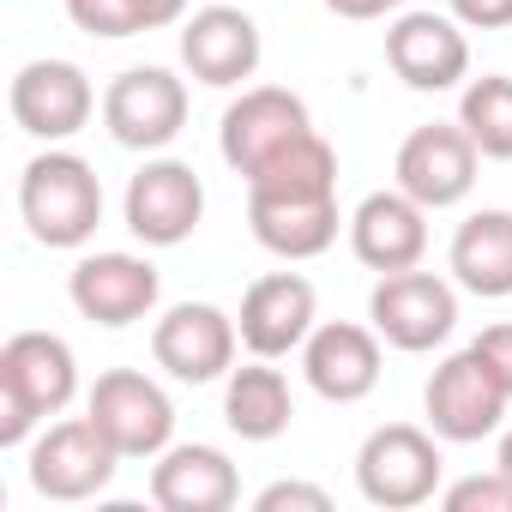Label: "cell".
Returning a JSON list of instances; mask_svg holds the SVG:
<instances>
[{
	"instance_id": "cell-16",
	"label": "cell",
	"mask_w": 512,
	"mask_h": 512,
	"mask_svg": "<svg viewBox=\"0 0 512 512\" xmlns=\"http://www.w3.org/2000/svg\"><path fill=\"white\" fill-rule=\"evenodd\" d=\"M314 320H320V302H314V284L302 272H266V278H253L247 296H241V314H235L241 344L253 356H266V362L302 350L308 332H314Z\"/></svg>"
},
{
	"instance_id": "cell-3",
	"label": "cell",
	"mask_w": 512,
	"mask_h": 512,
	"mask_svg": "<svg viewBox=\"0 0 512 512\" xmlns=\"http://www.w3.org/2000/svg\"><path fill=\"white\" fill-rule=\"evenodd\" d=\"M19 217L43 247H85L103 223V181L79 151H43L19 175Z\"/></svg>"
},
{
	"instance_id": "cell-10",
	"label": "cell",
	"mask_w": 512,
	"mask_h": 512,
	"mask_svg": "<svg viewBox=\"0 0 512 512\" xmlns=\"http://www.w3.org/2000/svg\"><path fill=\"white\" fill-rule=\"evenodd\" d=\"M506 386L488 374V362L476 350H458L434 368L428 392H422V410H428V428L446 440V446H476L500 428L506 416Z\"/></svg>"
},
{
	"instance_id": "cell-27",
	"label": "cell",
	"mask_w": 512,
	"mask_h": 512,
	"mask_svg": "<svg viewBox=\"0 0 512 512\" xmlns=\"http://www.w3.org/2000/svg\"><path fill=\"white\" fill-rule=\"evenodd\" d=\"M482 362H488V374L506 386V398H512V320H500V326H488L476 344H470Z\"/></svg>"
},
{
	"instance_id": "cell-31",
	"label": "cell",
	"mask_w": 512,
	"mask_h": 512,
	"mask_svg": "<svg viewBox=\"0 0 512 512\" xmlns=\"http://www.w3.org/2000/svg\"><path fill=\"white\" fill-rule=\"evenodd\" d=\"M494 470H500V476H512V428H506V434H500V446H494Z\"/></svg>"
},
{
	"instance_id": "cell-7",
	"label": "cell",
	"mask_w": 512,
	"mask_h": 512,
	"mask_svg": "<svg viewBox=\"0 0 512 512\" xmlns=\"http://www.w3.org/2000/svg\"><path fill=\"white\" fill-rule=\"evenodd\" d=\"M308 133H314V115H308V103L296 91H284V85H253V91H241L223 109L217 145H223V163L247 181L253 169H266L278 151H290Z\"/></svg>"
},
{
	"instance_id": "cell-20",
	"label": "cell",
	"mask_w": 512,
	"mask_h": 512,
	"mask_svg": "<svg viewBox=\"0 0 512 512\" xmlns=\"http://www.w3.org/2000/svg\"><path fill=\"white\" fill-rule=\"evenodd\" d=\"M350 253L380 278L422 266V253H428V205H416L404 187L368 193L350 211Z\"/></svg>"
},
{
	"instance_id": "cell-8",
	"label": "cell",
	"mask_w": 512,
	"mask_h": 512,
	"mask_svg": "<svg viewBox=\"0 0 512 512\" xmlns=\"http://www.w3.org/2000/svg\"><path fill=\"white\" fill-rule=\"evenodd\" d=\"M103 127L121 151H163L187 127V85L169 67H127L103 91Z\"/></svg>"
},
{
	"instance_id": "cell-9",
	"label": "cell",
	"mask_w": 512,
	"mask_h": 512,
	"mask_svg": "<svg viewBox=\"0 0 512 512\" xmlns=\"http://www.w3.org/2000/svg\"><path fill=\"white\" fill-rule=\"evenodd\" d=\"M85 416L115 440L121 458H157L169 452L175 440V404L157 380H145L139 368H109L97 374L91 398H85Z\"/></svg>"
},
{
	"instance_id": "cell-28",
	"label": "cell",
	"mask_w": 512,
	"mask_h": 512,
	"mask_svg": "<svg viewBox=\"0 0 512 512\" xmlns=\"http://www.w3.org/2000/svg\"><path fill=\"white\" fill-rule=\"evenodd\" d=\"M452 19L470 31H506L512 25V0H452Z\"/></svg>"
},
{
	"instance_id": "cell-25",
	"label": "cell",
	"mask_w": 512,
	"mask_h": 512,
	"mask_svg": "<svg viewBox=\"0 0 512 512\" xmlns=\"http://www.w3.org/2000/svg\"><path fill=\"white\" fill-rule=\"evenodd\" d=\"M446 512H512V476L488 470V476H464L452 488H440Z\"/></svg>"
},
{
	"instance_id": "cell-14",
	"label": "cell",
	"mask_w": 512,
	"mask_h": 512,
	"mask_svg": "<svg viewBox=\"0 0 512 512\" xmlns=\"http://www.w3.org/2000/svg\"><path fill=\"white\" fill-rule=\"evenodd\" d=\"M7 109H13L19 133H31L43 145H61L97 115V91H91L85 67H73V61H25L13 73Z\"/></svg>"
},
{
	"instance_id": "cell-23",
	"label": "cell",
	"mask_w": 512,
	"mask_h": 512,
	"mask_svg": "<svg viewBox=\"0 0 512 512\" xmlns=\"http://www.w3.org/2000/svg\"><path fill=\"white\" fill-rule=\"evenodd\" d=\"M296 416V398H290V380L284 368H272L266 356H253V368H229V386H223V422L253 440V446H266L290 428Z\"/></svg>"
},
{
	"instance_id": "cell-22",
	"label": "cell",
	"mask_w": 512,
	"mask_h": 512,
	"mask_svg": "<svg viewBox=\"0 0 512 512\" xmlns=\"http://www.w3.org/2000/svg\"><path fill=\"white\" fill-rule=\"evenodd\" d=\"M452 284L482 296V302H506L512 296V211H470L446 247Z\"/></svg>"
},
{
	"instance_id": "cell-5",
	"label": "cell",
	"mask_w": 512,
	"mask_h": 512,
	"mask_svg": "<svg viewBox=\"0 0 512 512\" xmlns=\"http://www.w3.org/2000/svg\"><path fill=\"white\" fill-rule=\"evenodd\" d=\"M115 470H121V452L91 416L49 422L31 440V464H25V476L43 500H97L115 482Z\"/></svg>"
},
{
	"instance_id": "cell-11",
	"label": "cell",
	"mask_w": 512,
	"mask_h": 512,
	"mask_svg": "<svg viewBox=\"0 0 512 512\" xmlns=\"http://www.w3.org/2000/svg\"><path fill=\"white\" fill-rule=\"evenodd\" d=\"M476 163H482V151H476V139H470L458 121H428V127H416V133L398 145L392 175H398V187H404L416 205L452 211V205L470 199Z\"/></svg>"
},
{
	"instance_id": "cell-26",
	"label": "cell",
	"mask_w": 512,
	"mask_h": 512,
	"mask_svg": "<svg viewBox=\"0 0 512 512\" xmlns=\"http://www.w3.org/2000/svg\"><path fill=\"white\" fill-rule=\"evenodd\" d=\"M332 512V494L326 488H314V482H272V488H260L253 494V512Z\"/></svg>"
},
{
	"instance_id": "cell-12",
	"label": "cell",
	"mask_w": 512,
	"mask_h": 512,
	"mask_svg": "<svg viewBox=\"0 0 512 512\" xmlns=\"http://www.w3.org/2000/svg\"><path fill=\"white\" fill-rule=\"evenodd\" d=\"M235 344H241V326L211 308V302H175L157 326H151V356L169 380L181 386H211L235 368Z\"/></svg>"
},
{
	"instance_id": "cell-18",
	"label": "cell",
	"mask_w": 512,
	"mask_h": 512,
	"mask_svg": "<svg viewBox=\"0 0 512 512\" xmlns=\"http://www.w3.org/2000/svg\"><path fill=\"white\" fill-rule=\"evenodd\" d=\"M380 344H386V338H380L374 326L326 320V326H314L308 344H302V374H308V386H314L326 404H362V398L380 386V368H386Z\"/></svg>"
},
{
	"instance_id": "cell-24",
	"label": "cell",
	"mask_w": 512,
	"mask_h": 512,
	"mask_svg": "<svg viewBox=\"0 0 512 512\" xmlns=\"http://www.w3.org/2000/svg\"><path fill=\"white\" fill-rule=\"evenodd\" d=\"M458 127L476 139L482 157L512 163V79H506V73L470 79L464 97H458Z\"/></svg>"
},
{
	"instance_id": "cell-1",
	"label": "cell",
	"mask_w": 512,
	"mask_h": 512,
	"mask_svg": "<svg viewBox=\"0 0 512 512\" xmlns=\"http://www.w3.org/2000/svg\"><path fill=\"white\" fill-rule=\"evenodd\" d=\"M338 151L308 133L247 175V229L278 260H320L338 241Z\"/></svg>"
},
{
	"instance_id": "cell-19",
	"label": "cell",
	"mask_w": 512,
	"mask_h": 512,
	"mask_svg": "<svg viewBox=\"0 0 512 512\" xmlns=\"http://www.w3.org/2000/svg\"><path fill=\"white\" fill-rule=\"evenodd\" d=\"M260 25H253L241 7H199L193 19H181V67L211 85L229 91L241 79L260 73Z\"/></svg>"
},
{
	"instance_id": "cell-17",
	"label": "cell",
	"mask_w": 512,
	"mask_h": 512,
	"mask_svg": "<svg viewBox=\"0 0 512 512\" xmlns=\"http://www.w3.org/2000/svg\"><path fill=\"white\" fill-rule=\"evenodd\" d=\"M386 61L410 91H452L470 73V43L452 13H398L386 25Z\"/></svg>"
},
{
	"instance_id": "cell-30",
	"label": "cell",
	"mask_w": 512,
	"mask_h": 512,
	"mask_svg": "<svg viewBox=\"0 0 512 512\" xmlns=\"http://www.w3.org/2000/svg\"><path fill=\"white\" fill-rule=\"evenodd\" d=\"M410 0H326V13H338V19H356V25H368V19H386V13H404Z\"/></svg>"
},
{
	"instance_id": "cell-2",
	"label": "cell",
	"mask_w": 512,
	"mask_h": 512,
	"mask_svg": "<svg viewBox=\"0 0 512 512\" xmlns=\"http://www.w3.org/2000/svg\"><path fill=\"white\" fill-rule=\"evenodd\" d=\"M79 392V356L55 332H13L0 344V446H25Z\"/></svg>"
},
{
	"instance_id": "cell-15",
	"label": "cell",
	"mask_w": 512,
	"mask_h": 512,
	"mask_svg": "<svg viewBox=\"0 0 512 512\" xmlns=\"http://www.w3.org/2000/svg\"><path fill=\"white\" fill-rule=\"evenodd\" d=\"M67 296L85 320L121 332L133 320H151L157 296H163V278L151 260H139V253H85V260L73 266L67 278Z\"/></svg>"
},
{
	"instance_id": "cell-21",
	"label": "cell",
	"mask_w": 512,
	"mask_h": 512,
	"mask_svg": "<svg viewBox=\"0 0 512 512\" xmlns=\"http://www.w3.org/2000/svg\"><path fill=\"white\" fill-rule=\"evenodd\" d=\"M151 500L163 512H229L241 500V476L217 446H169L151 464Z\"/></svg>"
},
{
	"instance_id": "cell-13",
	"label": "cell",
	"mask_w": 512,
	"mask_h": 512,
	"mask_svg": "<svg viewBox=\"0 0 512 512\" xmlns=\"http://www.w3.org/2000/svg\"><path fill=\"white\" fill-rule=\"evenodd\" d=\"M127 229L145 241V247H181L199 217H205V181L193 175V163L181 157H151L133 181H127Z\"/></svg>"
},
{
	"instance_id": "cell-6",
	"label": "cell",
	"mask_w": 512,
	"mask_h": 512,
	"mask_svg": "<svg viewBox=\"0 0 512 512\" xmlns=\"http://www.w3.org/2000/svg\"><path fill=\"white\" fill-rule=\"evenodd\" d=\"M368 320H374V332L392 350L422 356V350H434V344L452 338V326H458V290L446 278L422 272V266L386 272L374 284V296H368Z\"/></svg>"
},
{
	"instance_id": "cell-4",
	"label": "cell",
	"mask_w": 512,
	"mask_h": 512,
	"mask_svg": "<svg viewBox=\"0 0 512 512\" xmlns=\"http://www.w3.org/2000/svg\"><path fill=\"white\" fill-rule=\"evenodd\" d=\"M440 470H446L440 434L416 428V422H386L356 452V488L368 506H386V512L428 506L440 494Z\"/></svg>"
},
{
	"instance_id": "cell-29",
	"label": "cell",
	"mask_w": 512,
	"mask_h": 512,
	"mask_svg": "<svg viewBox=\"0 0 512 512\" xmlns=\"http://www.w3.org/2000/svg\"><path fill=\"white\" fill-rule=\"evenodd\" d=\"M133 13H139V31H169L187 19V0H133Z\"/></svg>"
}]
</instances>
